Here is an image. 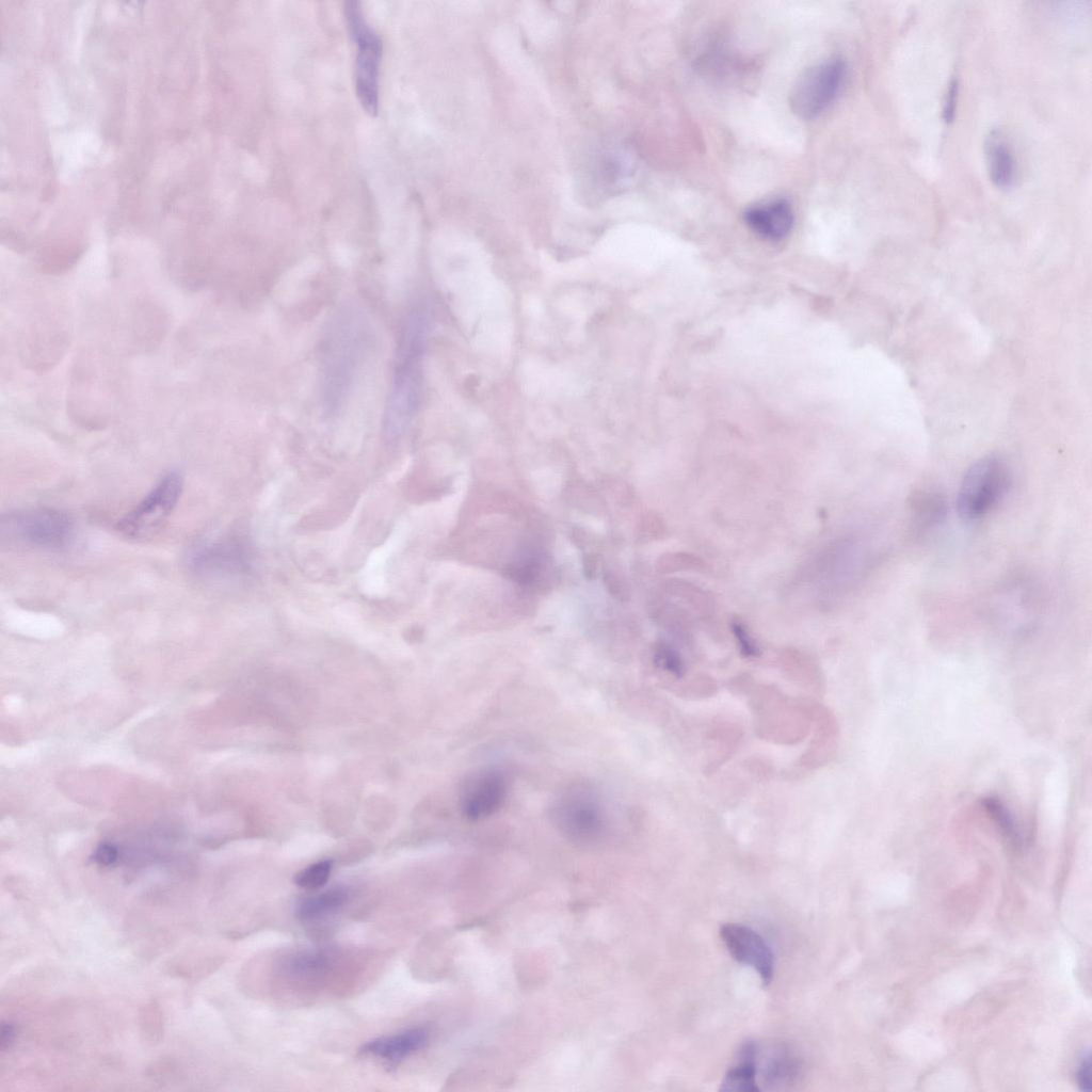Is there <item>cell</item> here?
<instances>
[{"label":"cell","instance_id":"obj_1","mask_svg":"<svg viewBox=\"0 0 1092 1092\" xmlns=\"http://www.w3.org/2000/svg\"><path fill=\"white\" fill-rule=\"evenodd\" d=\"M425 316L414 309L405 319L397 346L394 373L384 414V434L396 440L407 430L418 407L425 346Z\"/></svg>","mask_w":1092,"mask_h":1092},{"label":"cell","instance_id":"obj_2","mask_svg":"<svg viewBox=\"0 0 1092 1092\" xmlns=\"http://www.w3.org/2000/svg\"><path fill=\"white\" fill-rule=\"evenodd\" d=\"M549 814L555 828L566 839L579 845L599 841L610 824L601 793L585 781L564 786L555 797Z\"/></svg>","mask_w":1092,"mask_h":1092},{"label":"cell","instance_id":"obj_3","mask_svg":"<svg viewBox=\"0 0 1092 1092\" xmlns=\"http://www.w3.org/2000/svg\"><path fill=\"white\" fill-rule=\"evenodd\" d=\"M360 322L352 315L337 319L326 336L322 357L324 406L338 410L348 396L363 351Z\"/></svg>","mask_w":1092,"mask_h":1092},{"label":"cell","instance_id":"obj_4","mask_svg":"<svg viewBox=\"0 0 1092 1092\" xmlns=\"http://www.w3.org/2000/svg\"><path fill=\"white\" fill-rule=\"evenodd\" d=\"M70 517L52 508H29L2 516L1 536L12 543L42 550H61L74 539Z\"/></svg>","mask_w":1092,"mask_h":1092},{"label":"cell","instance_id":"obj_5","mask_svg":"<svg viewBox=\"0 0 1092 1092\" xmlns=\"http://www.w3.org/2000/svg\"><path fill=\"white\" fill-rule=\"evenodd\" d=\"M343 12L350 36L356 46L354 66L356 96L364 110L369 115L375 116L379 110L382 41L367 23L359 2H344Z\"/></svg>","mask_w":1092,"mask_h":1092},{"label":"cell","instance_id":"obj_6","mask_svg":"<svg viewBox=\"0 0 1092 1092\" xmlns=\"http://www.w3.org/2000/svg\"><path fill=\"white\" fill-rule=\"evenodd\" d=\"M1011 471L1003 459L986 455L974 462L964 473L957 496V510L966 520L978 519L1006 496Z\"/></svg>","mask_w":1092,"mask_h":1092},{"label":"cell","instance_id":"obj_7","mask_svg":"<svg viewBox=\"0 0 1092 1092\" xmlns=\"http://www.w3.org/2000/svg\"><path fill=\"white\" fill-rule=\"evenodd\" d=\"M847 74L846 62L832 58L807 68L794 83L789 106L792 112L810 119L819 115L838 95Z\"/></svg>","mask_w":1092,"mask_h":1092},{"label":"cell","instance_id":"obj_8","mask_svg":"<svg viewBox=\"0 0 1092 1092\" xmlns=\"http://www.w3.org/2000/svg\"><path fill=\"white\" fill-rule=\"evenodd\" d=\"M183 487L177 471L164 475L148 494L117 523V530L129 537L151 534L170 516Z\"/></svg>","mask_w":1092,"mask_h":1092},{"label":"cell","instance_id":"obj_9","mask_svg":"<svg viewBox=\"0 0 1092 1092\" xmlns=\"http://www.w3.org/2000/svg\"><path fill=\"white\" fill-rule=\"evenodd\" d=\"M188 567L197 578L228 579L250 568L246 546L235 539L206 541L194 546L187 558Z\"/></svg>","mask_w":1092,"mask_h":1092},{"label":"cell","instance_id":"obj_10","mask_svg":"<svg viewBox=\"0 0 1092 1092\" xmlns=\"http://www.w3.org/2000/svg\"><path fill=\"white\" fill-rule=\"evenodd\" d=\"M508 788L505 775L496 768H482L470 773L460 788L463 816L470 821L493 816L502 807Z\"/></svg>","mask_w":1092,"mask_h":1092},{"label":"cell","instance_id":"obj_11","mask_svg":"<svg viewBox=\"0 0 1092 1092\" xmlns=\"http://www.w3.org/2000/svg\"><path fill=\"white\" fill-rule=\"evenodd\" d=\"M720 936L729 954L739 963L751 966L768 984L773 977V953L765 940L753 929L738 924H724Z\"/></svg>","mask_w":1092,"mask_h":1092},{"label":"cell","instance_id":"obj_12","mask_svg":"<svg viewBox=\"0 0 1092 1092\" xmlns=\"http://www.w3.org/2000/svg\"><path fill=\"white\" fill-rule=\"evenodd\" d=\"M739 1057L754 1062L756 1072L760 1073V1079L767 1089L787 1087L800 1074L799 1060L783 1046L769 1048L764 1056L759 1043L746 1041L739 1050Z\"/></svg>","mask_w":1092,"mask_h":1092},{"label":"cell","instance_id":"obj_13","mask_svg":"<svg viewBox=\"0 0 1092 1092\" xmlns=\"http://www.w3.org/2000/svg\"><path fill=\"white\" fill-rule=\"evenodd\" d=\"M748 226L758 236L777 241L785 238L793 225V211L785 198H775L750 207L743 213Z\"/></svg>","mask_w":1092,"mask_h":1092},{"label":"cell","instance_id":"obj_14","mask_svg":"<svg viewBox=\"0 0 1092 1092\" xmlns=\"http://www.w3.org/2000/svg\"><path fill=\"white\" fill-rule=\"evenodd\" d=\"M984 160L989 179L999 190L1013 187L1016 178L1014 152L1001 131H989L983 144Z\"/></svg>","mask_w":1092,"mask_h":1092},{"label":"cell","instance_id":"obj_15","mask_svg":"<svg viewBox=\"0 0 1092 1092\" xmlns=\"http://www.w3.org/2000/svg\"><path fill=\"white\" fill-rule=\"evenodd\" d=\"M427 1042L428 1033L424 1029L411 1028L396 1034L369 1041L360 1050L364 1054L398 1062L422 1049Z\"/></svg>","mask_w":1092,"mask_h":1092},{"label":"cell","instance_id":"obj_16","mask_svg":"<svg viewBox=\"0 0 1092 1092\" xmlns=\"http://www.w3.org/2000/svg\"><path fill=\"white\" fill-rule=\"evenodd\" d=\"M349 898L343 887H333L316 896L301 901L296 908V916L302 920H315L339 910Z\"/></svg>","mask_w":1092,"mask_h":1092},{"label":"cell","instance_id":"obj_17","mask_svg":"<svg viewBox=\"0 0 1092 1092\" xmlns=\"http://www.w3.org/2000/svg\"><path fill=\"white\" fill-rule=\"evenodd\" d=\"M911 511L915 523L920 527L936 524L945 514V501L934 491H918L912 499Z\"/></svg>","mask_w":1092,"mask_h":1092},{"label":"cell","instance_id":"obj_18","mask_svg":"<svg viewBox=\"0 0 1092 1092\" xmlns=\"http://www.w3.org/2000/svg\"><path fill=\"white\" fill-rule=\"evenodd\" d=\"M739 1061L723 1077L720 1090L733 1092H758L757 1072L752 1060L738 1057Z\"/></svg>","mask_w":1092,"mask_h":1092},{"label":"cell","instance_id":"obj_19","mask_svg":"<svg viewBox=\"0 0 1092 1092\" xmlns=\"http://www.w3.org/2000/svg\"><path fill=\"white\" fill-rule=\"evenodd\" d=\"M330 958L321 951H302L290 957L285 963L288 974L300 978L318 977L330 968Z\"/></svg>","mask_w":1092,"mask_h":1092},{"label":"cell","instance_id":"obj_20","mask_svg":"<svg viewBox=\"0 0 1092 1092\" xmlns=\"http://www.w3.org/2000/svg\"><path fill=\"white\" fill-rule=\"evenodd\" d=\"M333 867L331 860H323L302 869L295 877L294 883L303 888H318L323 886L330 878Z\"/></svg>","mask_w":1092,"mask_h":1092},{"label":"cell","instance_id":"obj_21","mask_svg":"<svg viewBox=\"0 0 1092 1092\" xmlns=\"http://www.w3.org/2000/svg\"><path fill=\"white\" fill-rule=\"evenodd\" d=\"M959 94V81L957 78H952L949 82L945 101L942 111L943 121L946 124H951L954 121L957 112V101Z\"/></svg>","mask_w":1092,"mask_h":1092},{"label":"cell","instance_id":"obj_22","mask_svg":"<svg viewBox=\"0 0 1092 1092\" xmlns=\"http://www.w3.org/2000/svg\"><path fill=\"white\" fill-rule=\"evenodd\" d=\"M732 628L740 645L741 651L748 656L756 655L757 646L755 645L753 639L749 635L744 624L738 617H735L732 621Z\"/></svg>","mask_w":1092,"mask_h":1092},{"label":"cell","instance_id":"obj_23","mask_svg":"<svg viewBox=\"0 0 1092 1092\" xmlns=\"http://www.w3.org/2000/svg\"><path fill=\"white\" fill-rule=\"evenodd\" d=\"M657 662L664 669L680 674L681 661L678 655L667 644H660L656 652Z\"/></svg>","mask_w":1092,"mask_h":1092},{"label":"cell","instance_id":"obj_24","mask_svg":"<svg viewBox=\"0 0 1092 1092\" xmlns=\"http://www.w3.org/2000/svg\"><path fill=\"white\" fill-rule=\"evenodd\" d=\"M118 858V849L112 844H102L94 852V861L101 866H111Z\"/></svg>","mask_w":1092,"mask_h":1092},{"label":"cell","instance_id":"obj_25","mask_svg":"<svg viewBox=\"0 0 1092 1092\" xmlns=\"http://www.w3.org/2000/svg\"><path fill=\"white\" fill-rule=\"evenodd\" d=\"M1077 1082L1081 1091H1091V1062L1089 1051L1082 1056L1078 1065Z\"/></svg>","mask_w":1092,"mask_h":1092},{"label":"cell","instance_id":"obj_26","mask_svg":"<svg viewBox=\"0 0 1092 1092\" xmlns=\"http://www.w3.org/2000/svg\"><path fill=\"white\" fill-rule=\"evenodd\" d=\"M16 1035V1029L14 1024L10 1022H2L0 1027V1049L5 1051L14 1043Z\"/></svg>","mask_w":1092,"mask_h":1092}]
</instances>
